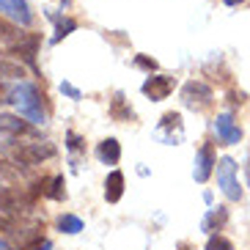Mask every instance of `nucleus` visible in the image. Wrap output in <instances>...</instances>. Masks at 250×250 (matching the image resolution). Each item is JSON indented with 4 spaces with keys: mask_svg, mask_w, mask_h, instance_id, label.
Segmentation results:
<instances>
[{
    "mask_svg": "<svg viewBox=\"0 0 250 250\" xmlns=\"http://www.w3.org/2000/svg\"><path fill=\"white\" fill-rule=\"evenodd\" d=\"M8 102H14L17 110L22 113L25 118H30L33 124H44V107H42V96H39L36 85L20 83V88L11 91V99Z\"/></svg>",
    "mask_w": 250,
    "mask_h": 250,
    "instance_id": "nucleus-1",
    "label": "nucleus"
},
{
    "mask_svg": "<svg viewBox=\"0 0 250 250\" xmlns=\"http://www.w3.org/2000/svg\"><path fill=\"white\" fill-rule=\"evenodd\" d=\"M214 173H217V184H220V190L226 192L228 201L242 198V187L236 182V162L231 160V157H223V160L214 165Z\"/></svg>",
    "mask_w": 250,
    "mask_h": 250,
    "instance_id": "nucleus-2",
    "label": "nucleus"
},
{
    "mask_svg": "<svg viewBox=\"0 0 250 250\" xmlns=\"http://www.w3.org/2000/svg\"><path fill=\"white\" fill-rule=\"evenodd\" d=\"M55 157V146L52 143H22V146L11 148V160L20 165H39L42 160Z\"/></svg>",
    "mask_w": 250,
    "mask_h": 250,
    "instance_id": "nucleus-3",
    "label": "nucleus"
},
{
    "mask_svg": "<svg viewBox=\"0 0 250 250\" xmlns=\"http://www.w3.org/2000/svg\"><path fill=\"white\" fill-rule=\"evenodd\" d=\"M214 99L212 88L206 85V83L201 80H190V83H184V88H182V102L187 104V107H195V110H204V107H209Z\"/></svg>",
    "mask_w": 250,
    "mask_h": 250,
    "instance_id": "nucleus-4",
    "label": "nucleus"
},
{
    "mask_svg": "<svg viewBox=\"0 0 250 250\" xmlns=\"http://www.w3.org/2000/svg\"><path fill=\"white\" fill-rule=\"evenodd\" d=\"M173 85H176V80L168 77V74H148L146 83H143V94H146L151 102H162V99L170 96Z\"/></svg>",
    "mask_w": 250,
    "mask_h": 250,
    "instance_id": "nucleus-5",
    "label": "nucleus"
},
{
    "mask_svg": "<svg viewBox=\"0 0 250 250\" xmlns=\"http://www.w3.org/2000/svg\"><path fill=\"white\" fill-rule=\"evenodd\" d=\"M214 132H217V138H220L226 146H234V143H239V138H242V129L236 126L231 113H223V116L214 118Z\"/></svg>",
    "mask_w": 250,
    "mask_h": 250,
    "instance_id": "nucleus-6",
    "label": "nucleus"
},
{
    "mask_svg": "<svg viewBox=\"0 0 250 250\" xmlns=\"http://www.w3.org/2000/svg\"><path fill=\"white\" fill-rule=\"evenodd\" d=\"M0 14H6L8 20H14L20 25H30L33 22V14L25 0H0Z\"/></svg>",
    "mask_w": 250,
    "mask_h": 250,
    "instance_id": "nucleus-7",
    "label": "nucleus"
},
{
    "mask_svg": "<svg viewBox=\"0 0 250 250\" xmlns=\"http://www.w3.org/2000/svg\"><path fill=\"white\" fill-rule=\"evenodd\" d=\"M214 165H217V160H214V151H212V146L206 143V146L198 151V157H195V170H192L195 182H206V179L212 176Z\"/></svg>",
    "mask_w": 250,
    "mask_h": 250,
    "instance_id": "nucleus-8",
    "label": "nucleus"
},
{
    "mask_svg": "<svg viewBox=\"0 0 250 250\" xmlns=\"http://www.w3.org/2000/svg\"><path fill=\"white\" fill-rule=\"evenodd\" d=\"M0 77H8V80H22L25 77V63L8 52H0Z\"/></svg>",
    "mask_w": 250,
    "mask_h": 250,
    "instance_id": "nucleus-9",
    "label": "nucleus"
},
{
    "mask_svg": "<svg viewBox=\"0 0 250 250\" xmlns=\"http://www.w3.org/2000/svg\"><path fill=\"white\" fill-rule=\"evenodd\" d=\"M121 195H124V173L121 170H113L104 179V201L107 204H118Z\"/></svg>",
    "mask_w": 250,
    "mask_h": 250,
    "instance_id": "nucleus-10",
    "label": "nucleus"
},
{
    "mask_svg": "<svg viewBox=\"0 0 250 250\" xmlns=\"http://www.w3.org/2000/svg\"><path fill=\"white\" fill-rule=\"evenodd\" d=\"M96 157L104 162V165H116L121 160V146H118L116 138H104L99 146H96Z\"/></svg>",
    "mask_w": 250,
    "mask_h": 250,
    "instance_id": "nucleus-11",
    "label": "nucleus"
},
{
    "mask_svg": "<svg viewBox=\"0 0 250 250\" xmlns=\"http://www.w3.org/2000/svg\"><path fill=\"white\" fill-rule=\"evenodd\" d=\"M0 132H3V135H11V138H17V135L30 132V126L25 124V121H20V116H8V113H0Z\"/></svg>",
    "mask_w": 250,
    "mask_h": 250,
    "instance_id": "nucleus-12",
    "label": "nucleus"
},
{
    "mask_svg": "<svg viewBox=\"0 0 250 250\" xmlns=\"http://www.w3.org/2000/svg\"><path fill=\"white\" fill-rule=\"evenodd\" d=\"M36 36H28V39H22L20 36V42H14V52H20L22 55V61L28 63V66H33L36 69Z\"/></svg>",
    "mask_w": 250,
    "mask_h": 250,
    "instance_id": "nucleus-13",
    "label": "nucleus"
},
{
    "mask_svg": "<svg viewBox=\"0 0 250 250\" xmlns=\"http://www.w3.org/2000/svg\"><path fill=\"white\" fill-rule=\"evenodd\" d=\"M0 209H6L8 214H20L25 209V198L17 190H3L0 192Z\"/></svg>",
    "mask_w": 250,
    "mask_h": 250,
    "instance_id": "nucleus-14",
    "label": "nucleus"
},
{
    "mask_svg": "<svg viewBox=\"0 0 250 250\" xmlns=\"http://www.w3.org/2000/svg\"><path fill=\"white\" fill-rule=\"evenodd\" d=\"M226 217H228V212L223 209V206H217V209H212V212L204 217V226H201V228H204L206 234H214V231H220V228H223Z\"/></svg>",
    "mask_w": 250,
    "mask_h": 250,
    "instance_id": "nucleus-15",
    "label": "nucleus"
},
{
    "mask_svg": "<svg viewBox=\"0 0 250 250\" xmlns=\"http://www.w3.org/2000/svg\"><path fill=\"white\" fill-rule=\"evenodd\" d=\"M110 116L116 121H126V118H135V113H132V107H124V96L118 94L110 104Z\"/></svg>",
    "mask_w": 250,
    "mask_h": 250,
    "instance_id": "nucleus-16",
    "label": "nucleus"
},
{
    "mask_svg": "<svg viewBox=\"0 0 250 250\" xmlns=\"http://www.w3.org/2000/svg\"><path fill=\"white\" fill-rule=\"evenodd\" d=\"M58 228L63 231V234H80L83 231V220L80 217H74V214H63L58 220Z\"/></svg>",
    "mask_w": 250,
    "mask_h": 250,
    "instance_id": "nucleus-17",
    "label": "nucleus"
},
{
    "mask_svg": "<svg viewBox=\"0 0 250 250\" xmlns=\"http://www.w3.org/2000/svg\"><path fill=\"white\" fill-rule=\"evenodd\" d=\"M168 129H176V132H182V116L179 113H165L160 121V132H168Z\"/></svg>",
    "mask_w": 250,
    "mask_h": 250,
    "instance_id": "nucleus-18",
    "label": "nucleus"
},
{
    "mask_svg": "<svg viewBox=\"0 0 250 250\" xmlns=\"http://www.w3.org/2000/svg\"><path fill=\"white\" fill-rule=\"evenodd\" d=\"M47 195H50L52 201H63L66 198V182H63V176L52 179V187L47 190Z\"/></svg>",
    "mask_w": 250,
    "mask_h": 250,
    "instance_id": "nucleus-19",
    "label": "nucleus"
},
{
    "mask_svg": "<svg viewBox=\"0 0 250 250\" xmlns=\"http://www.w3.org/2000/svg\"><path fill=\"white\" fill-rule=\"evenodd\" d=\"M204 250H236L234 245L228 242L226 236H220V234H212L209 236V242H206V248Z\"/></svg>",
    "mask_w": 250,
    "mask_h": 250,
    "instance_id": "nucleus-20",
    "label": "nucleus"
},
{
    "mask_svg": "<svg viewBox=\"0 0 250 250\" xmlns=\"http://www.w3.org/2000/svg\"><path fill=\"white\" fill-rule=\"evenodd\" d=\"M17 36H20V33H17V28L11 22H6V20H3V17H0V39H8V42H17Z\"/></svg>",
    "mask_w": 250,
    "mask_h": 250,
    "instance_id": "nucleus-21",
    "label": "nucleus"
},
{
    "mask_svg": "<svg viewBox=\"0 0 250 250\" xmlns=\"http://www.w3.org/2000/svg\"><path fill=\"white\" fill-rule=\"evenodd\" d=\"M74 28H77L74 20H63V22H58V28H55V39H52V42H61V39L69 36V30H74Z\"/></svg>",
    "mask_w": 250,
    "mask_h": 250,
    "instance_id": "nucleus-22",
    "label": "nucleus"
},
{
    "mask_svg": "<svg viewBox=\"0 0 250 250\" xmlns=\"http://www.w3.org/2000/svg\"><path fill=\"white\" fill-rule=\"evenodd\" d=\"M135 66H140V69H148V74L154 72L157 69V63L151 58H146V55H138V58H135Z\"/></svg>",
    "mask_w": 250,
    "mask_h": 250,
    "instance_id": "nucleus-23",
    "label": "nucleus"
},
{
    "mask_svg": "<svg viewBox=\"0 0 250 250\" xmlns=\"http://www.w3.org/2000/svg\"><path fill=\"white\" fill-rule=\"evenodd\" d=\"M6 96H8V91H6V85H3V83H0V104H3V102H8Z\"/></svg>",
    "mask_w": 250,
    "mask_h": 250,
    "instance_id": "nucleus-24",
    "label": "nucleus"
},
{
    "mask_svg": "<svg viewBox=\"0 0 250 250\" xmlns=\"http://www.w3.org/2000/svg\"><path fill=\"white\" fill-rule=\"evenodd\" d=\"M0 234H11V226L6 220H0Z\"/></svg>",
    "mask_w": 250,
    "mask_h": 250,
    "instance_id": "nucleus-25",
    "label": "nucleus"
},
{
    "mask_svg": "<svg viewBox=\"0 0 250 250\" xmlns=\"http://www.w3.org/2000/svg\"><path fill=\"white\" fill-rule=\"evenodd\" d=\"M226 6H239V3H245V0H223Z\"/></svg>",
    "mask_w": 250,
    "mask_h": 250,
    "instance_id": "nucleus-26",
    "label": "nucleus"
},
{
    "mask_svg": "<svg viewBox=\"0 0 250 250\" xmlns=\"http://www.w3.org/2000/svg\"><path fill=\"white\" fill-rule=\"evenodd\" d=\"M61 3H63V6H69V3H72V0H61Z\"/></svg>",
    "mask_w": 250,
    "mask_h": 250,
    "instance_id": "nucleus-27",
    "label": "nucleus"
}]
</instances>
